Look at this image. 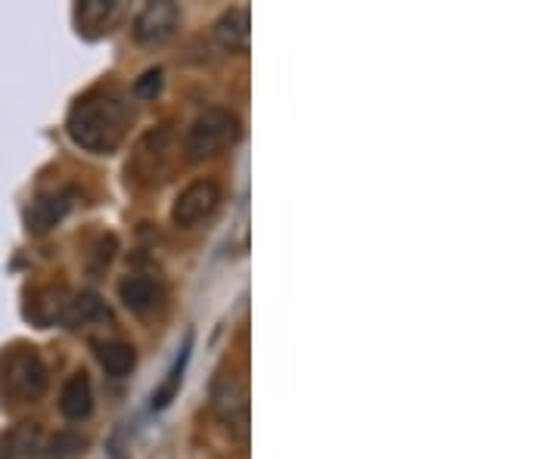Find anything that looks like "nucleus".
Masks as SVG:
<instances>
[{"label": "nucleus", "instance_id": "7", "mask_svg": "<svg viewBox=\"0 0 559 459\" xmlns=\"http://www.w3.org/2000/svg\"><path fill=\"white\" fill-rule=\"evenodd\" d=\"M119 299L134 317H150L165 301V286L153 274H131L119 282Z\"/></svg>", "mask_w": 559, "mask_h": 459}, {"label": "nucleus", "instance_id": "11", "mask_svg": "<svg viewBox=\"0 0 559 459\" xmlns=\"http://www.w3.org/2000/svg\"><path fill=\"white\" fill-rule=\"evenodd\" d=\"M190 354H193V333L183 336V345L178 348V358L168 366V373H165V379H162L159 388L153 391V398H150V410H153V413L168 410L171 400L178 398L180 385H183V373H187V363H190Z\"/></svg>", "mask_w": 559, "mask_h": 459}, {"label": "nucleus", "instance_id": "1", "mask_svg": "<svg viewBox=\"0 0 559 459\" xmlns=\"http://www.w3.org/2000/svg\"><path fill=\"white\" fill-rule=\"evenodd\" d=\"M134 121V102L119 84H97L72 102L66 131L75 146L94 156H112Z\"/></svg>", "mask_w": 559, "mask_h": 459}, {"label": "nucleus", "instance_id": "5", "mask_svg": "<svg viewBox=\"0 0 559 459\" xmlns=\"http://www.w3.org/2000/svg\"><path fill=\"white\" fill-rule=\"evenodd\" d=\"M221 205V183L212 178H200L187 183L171 205V224L180 230H193L202 220H209Z\"/></svg>", "mask_w": 559, "mask_h": 459}, {"label": "nucleus", "instance_id": "15", "mask_svg": "<svg viewBox=\"0 0 559 459\" xmlns=\"http://www.w3.org/2000/svg\"><path fill=\"white\" fill-rule=\"evenodd\" d=\"M109 317H112L109 307H106L97 295L84 292V295L69 299L66 314H62V323H66L69 329H81V326H91V323H109Z\"/></svg>", "mask_w": 559, "mask_h": 459}, {"label": "nucleus", "instance_id": "10", "mask_svg": "<svg viewBox=\"0 0 559 459\" xmlns=\"http://www.w3.org/2000/svg\"><path fill=\"white\" fill-rule=\"evenodd\" d=\"M60 413L66 420L81 422L94 413V385L87 373H72L60 391Z\"/></svg>", "mask_w": 559, "mask_h": 459}, {"label": "nucleus", "instance_id": "2", "mask_svg": "<svg viewBox=\"0 0 559 459\" xmlns=\"http://www.w3.org/2000/svg\"><path fill=\"white\" fill-rule=\"evenodd\" d=\"M50 388V370L32 345H13L0 351V400L38 403Z\"/></svg>", "mask_w": 559, "mask_h": 459}, {"label": "nucleus", "instance_id": "8", "mask_svg": "<svg viewBox=\"0 0 559 459\" xmlns=\"http://www.w3.org/2000/svg\"><path fill=\"white\" fill-rule=\"evenodd\" d=\"M50 444L38 425H20L0 435V459H47Z\"/></svg>", "mask_w": 559, "mask_h": 459}, {"label": "nucleus", "instance_id": "6", "mask_svg": "<svg viewBox=\"0 0 559 459\" xmlns=\"http://www.w3.org/2000/svg\"><path fill=\"white\" fill-rule=\"evenodd\" d=\"M180 25V7L171 0H159V3H146L138 13V20L131 25L134 40L143 47H162L168 38H175Z\"/></svg>", "mask_w": 559, "mask_h": 459}, {"label": "nucleus", "instance_id": "3", "mask_svg": "<svg viewBox=\"0 0 559 459\" xmlns=\"http://www.w3.org/2000/svg\"><path fill=\"white\" fill-rule=\"evenodd\" d=\"M240 131L242 128L237 112L221 109V106H209L190 121V128L183 134V156H187V161L215 159V156L227 153L234 143L240 141Z\"/></svg>", "mask_w": 559, "mask_h": 459}, {"label": "nucleus", "instance_id": "12", "mask_svg": "<svg viewBox=\"0 0 559 459\" xmlns=\"http://www.w3.org/2000/svg\"><path fill=\"white\" fill-rule=\"evenodd\" d=\"M121 3H106V0H81V7L75 10V22L84 38H100L109 35L112 25L119 20Z\"/></svg>", "mask_w": 559, "mask_h": 459}, {"label": "nucleus", "instance_id": "13", "mask_svg": "<svg viewBox=\"0 0 559 459\" xmlns=\"http://www.w3.org/2000/svg\"><path fill=\"white\" fill-rule=\"evenodd\" d=\"M252 22H249V7H234L227 10L218 22H215V38L227 47V50H237V53H246L249 50V32Z\"/></svg>", "mask_w": 559, "mask_h": 459}, {"label": "nucleus", "instance_id": "9", "mask_svg": "<svg viewBox=\"0 0 559 459\" xmlns=\"http://www.w3.org/2000/svg\"><path fill=\"white\" fill-rule=\"evenodd\" d=\"M75 205V190H53V193H44L38 200L32 202L28 208V230L32 233H47L60 224Z\"/></svg>", "mask_w": 559, "mask_h": 459}, {"label": "nucleus", "instance_id": "14", "mask_svg": "<svg viewBox=\"0 0 559 459\" xmlns=\"http://www.w3.org/2000/svg\"><path fill=\"white\" fill-rule=\"evenodd\" d=\"M97 360H100V366L106 370V376L124 379L138 366V351H134V345H128V341L121 339L100 341L97 345Z\"/></svg>", "mask_w": 559, "mask_h": 459}, {"label": "nucleus", "instance_id": "4", "mask_svg": "<svg viewBox=\"0 0 559 459\" xmlns=\"http://www.w3.org/2000/svg\"><path fill=\"white\" fill-rule=\"evenodd\" d=\"M212 410L230 438H237L240 444L249 440V382L242 373H221L215 379Z\"/></svg>", "mask_w": 559, "mask_h": 459}, {"label": "nucleus", "instance_id": "16", "mask_svg": "<svg viewBox=\"0 0 559 459\" xmlns=\"http://www.w3.org/2000/svg\"><path fill=\"white\" fill-rule=\"evenodd\" d=\"M162 87V69H150V72H143V78L134 84V94L143 97V100H150V97H156Z\"/></svg>", "mask_w": 559, "mask_h": 459}]
</instances>
